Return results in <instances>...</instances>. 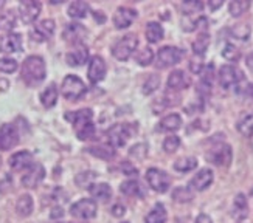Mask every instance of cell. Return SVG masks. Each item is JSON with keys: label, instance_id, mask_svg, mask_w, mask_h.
<instances>
[{"label": "cell", "instance_id": "f6af8a7d", "mask_svg": "<svg viewBox=\"0 0 253 223\" xmlns=\"http://www.w3.org/2000/svg\"><path fill=\"white\" fill-rule=\"evenodd\" d=\"M96 178V172H83L80 174L78 177H76V185H78L80 187H90L93 183V180Z\"/></svg>", "mask_w": 253, "mask_h": 223}, {"label": "cell", "instance_id": "d6986e66", "mask_svg": "<svg viewBox=\"0 0 253 223\" xmlns=\"http://www.w3.org/2000/svg\"><path fill=\"white\" fill-rule=\"evenodd\" d=\"M65 119L70 121L75 127V130H76L81 126L87 124V122H92L93 113H92L90 109H83V110H76V112H70V113H65Z\"/></svg>", "mask_w": 253, "mask_h": 223}, {"label": "cell", "instance_id": "f546056e", "mask_svg": "<svg viewBox=\"0 0 253 223\" xmlns=\"http://www.w3.org/2000/svg\"><path fill=\"white\" fill-rule=\"evenodd\" d=\"M58 101V88L54 84H50L45 90L42 92L41 95V103L45 109H51Z\"/></svg>", "mask_w": 253, "mask_h": 223}, {"label": "cell", "instance_id": "7dc6e473", "mask_svg": "<svg viewBox=\"0 0 253 223\" xmlns=\"http://www.w3.org/2000/svg\"><path fill=\"white\" fill-rule=\"evenodd\" d=\"M17 70V62L9 58H2L0 59V72L3 73H14Z\"/></svg>", "mask_w": 253, "mask_h": 223}, {"label": "cell", "instance_id": "5bb4252c", "mask_svg": "<svg viewBox=\"0 0 253 223\" xmlns=\"http://www.w3.org/2000/svg\"><path fill=\"white\" fill-rule=\"evenodd\" d=\"M41 3L35 2V0H27V2H22L19 13H20V19L24 24H33L41 14Z\"/></svg>", "mask_w": 253, "mask_h": 223}, {"label": "cell", "instance_id": "db71d44e", "mask_svg": "<svg viewBox=\"0 0 253 223\" xmlns=\"http://www.w3.org/2000/svg\"><path fill=\"white\" fill-rule=\"evenodd\" d=\"M208 6H210L211 11H214V9L222 6V2H221V0H216V2H213V0H211V2H208Z\"/></svg>", "mask_w": 253, "mask_h": 223}, {"label": "cell", "instance_id": "d4e9b609", "mask_svg": "<svg viewBox=\"0 0 253 223\" xmlns=\"http://www.w3.org/2000/svg\"><path fill=\"white\" fill-rule=\"evenodd\" d=\"M87 152L96 158H101V160H112L115 157V149L111 146V144H98V146L87 148Z\"/></svg>", "mask_w": 253, "mask_h": 223}, {"label": "cell", "instance_id": "f5cc1de1", "mask_svg": "<svg viewBox=\"0 0 253 223\" xmlns=\"http://www.w3.org/2000/svg\"><path fill=\"white\" fill-rule=\"evenodd\" d=\"M196 223H213L211 217L207 216V214H199L196 219Z\"/></svg>", "mask_w": 253, "mask_h": 223}, {"label": "cell", "instance_id": "f907efd6", "mask_svg": "<svg viewBox=\"0 0 253 223\" xmlns=\"http://www.w3.org/2000/svg\"><path fill=\"white\" fill-rule=\"evenodd\" d=\"M111 211H112V216H114V217H118V219H120V217H123L125 213H126V209H125V206H123L122 203L114 205Z\"/></svg>", "mask_w": 253, "mask_h": 223}, {"label": "cell", "instance_id": "e575fe53", "mask_svg": "<svg viewBox=\"0 0 253 223\" xmlns=\"http://www.w3.org/2000/svg\"><path fill=\"white\" fill-rule=\"evenodd\" d=\"M208 45H210V36L207 35V33H202L199 35L194 42H193V51L196 56H204L208 50Z\"/></svg>", "mask_w": 253, "mask_h": 223}, {"label": "cell", "instance_id": "f1b7e54d", "mask_svg": "<svg viewBox=\"0 0 253 223\" xmlns=\"http://www.w3.org/2000/svg\"><path fill=\"white\" fill-rule=\"evenodd\" d=\"M236 127L243 137H247V138L252 137L253 135V112H247V113L241 116Z\"/></svg>", "mask_w": 253, "mask_h": 223}, {"label": "cell", "instance_id": "4fadbf2b", "mask_svg": "<svg viewBox=\"0 0 253 223\" xmlns=\"http://www.w3.org/2000/svg\"><path fill=\"white\" fill-rule=\"evenodd\" d=\"M214 180V175H213V171L211 169H201L199 172H197L193 178H191V182H190V187L193 189V191H205V189H208L211 186Z\"/></svg>", "mask_w": 253, "mask_h": 223}, {"label": "cell", "instance_id": "1f68e13d", "mask_svg": "<svg viewBox=\"0 0 253 223\" xmlns=\"http://www.w3.org/2000/svg\"><path fill=\"white\" fill-rule=\"evenodd\" d=\"M194 198V192L191 187H186V186H179L175 187L172 191V200L177 203H188Z\"/></svg>", "mask_w": 253, "mask_h": 223}, {"label": "cell", "instance_id": "7c38bea8", "mask_svg": "<svg viewBox=\"0 0 253 223\" xmlns=\"http://www.w3.org/2000/svg\"><path fill=\"white\" fill-rule=\"evenodd\" d=\"M43 177H45V169H43V166L33 164L27 171V174L22 177V186L28 187V189L38 187V185L43 180Z\"/></svg>", "mask_w": 253, "mask_h": 223}, {"label": "cell", "instance_id": "30bf717a", "mask_svg": "<svg viewBox=\"0 0 253 223\" xmlns=\"http://www.w3.org/2000/svg\"><path fill=\"white\" fill-rule=\"evenodd\" d=\"M19 143V132L13 124L0 126V150H9Z\"/></svg>", "mask_w": 253, "mask_h": 223}, {"label": "cell", "instance_id": "7a4b0ae2", "mask_svg": "<svg viewBox=\"0 0 253 223\" xmlns=\"http://www.w3.org/2000/svg\"><path fill=\"white\" fill-rule=\"evenodd\" d=\"M61 92L62 96L65 99H70V101H78L80 98H83L87 92V87L83 82V79H80L78 76L75 74H69L64 77L62 85H61Z\"/></svg>", "mask_w": 253, "mask_h": 223}, {"label": "cell", "instance_id": "4dcf8cb0", "mask_svg": "<svg viewBox=\"0 0 253 223\" xmlns=\"http://www.w3.org/2000/svg\"><path fill=\"white\" fill-rule=\"evenodd\" d=\"M163 27L160 24H157V22H149V24L146 25V39L149 43H157L163 39Z\"/></svg>", "mask_w": 253, "mask_h": 223}, {"label": "cell", "instance_id": "ee69618b", "mask_svg": "<svg viewBox=\"0 0 253 223\" xmlns=\"http://www.w3.org/2000/svg\"><path fill=\"white\" fill-rule=\"evenodd\" d=\"M222 56L230 62H236L241 58V51H239L238 47L233 45V43H227V45L224 47V50H222Z\"/></svg>", "mask_w": 253, "mask_h": 223}, {"label": "cell", "instance_id": "6f0895ef", "mask_svg": "<svg viewBox=\"0 0 253 223\" xmlns=\"http://www.w3.org/2000/svg\"><path fill=\"white\" fill-rule=\"evenodd\" d=\"M247 95H249V96H250V98L253 99V84L247 87Z\"/></svg>", "mask_w": 253, "mask_h": 223}, {"label": "cell", "instance_id": "d590c367", "mask_svg": "<svg viewBox=\"0 0 253 223\" xmlns=\"http://www.w3.org/2000/svg\"><path fill=\"white\" fill-rule=\"evenodd\" d=\"M197 167V160L194 157H183L174 163V169L179 172H190Z\"/></svg>", "mask_w": 253, "mask_h": 223}, {"label": "cell", "instance_id": "c3c4849f", "mask_svg": "<svg viewBox=\"0 0 253 223\" xmlns=\"http://www.w3.org/2000/svg\"><path fill=\"white\" fill-rule=\"evenodd\" d=\"M202 8H204L202 2H185L182 5V9L186 16H190L193 13H199V11H202Z\"/></svg>", "mask_w": 253, "mask_h": 223}, {"label": "cell", "instance_id": "4316f807", "mask_svg": "<svg viewBox=\"0 0 253 223\" xmlns=\"http://www.w3.org/2000/svg\"><path fill=\"white\" fill-rule=\"evenodd\" d=\"M33 209H35V202H33V197L25 194V195H20L19 200L16 202V211L17 214L22 216V217H28Z\"/></svg>", "mask_w": 253, "mask_h": 223}, {"label": "cell", "instance_id": "8992f818", "mask_svg": "<svg viewBox=\"0 0 253 223\" xmlns=\"http://www.w3.org/2000/svg\"><path fill=\"white\" fill-rule=\"evenodd\" d=\"M183 58V51L177 47H163L159 50L156 56V67L157 69H169V67L177 65Z\"/></svg>", "mask_w": 253, "mask_h": 223}, {"label": "cell", "instance_id": "60d3db41", "mask_svg": "<svg viewBox=\"0 0 253 223\" xmlns=\"http://www.w3.org/2000/svg\"><path fill=\"white\" fill-rule=\"evenodd\" d=\"M135 61H137V64L138 65H141V67H146V65H149L152 61H154V51L151 50V48H143V50H140L137 54H135Z\"/></svg>", "mask_w": 253, "mask_h": 223}, {"label": "cell", "instance_id": "681fc988", "mask_svg": "<svg viewBox=\"0 0 253 223\" xmlns=\"http://www.w3.org/2000/svg\"><path fill=\"white\" fill-rule=\"evenodd\" d=\"M120 169H122V172L125 175H129V177H135L138 174L137 167L132 164L130 161H123L122 164H120Z\"/></svg>", "mask_w": 253, "mask_h": 223}, {"label": "cell", "instance_id": "9f6ffc18", "mask_svg": "<svg viewBox=\"0 0 253 223\" xmlns=\"http://www.w3.org/2000/svg\"><path fill=\"white\" fill-rule=\"evenodd\" d=\"M247 67L253 72V54H250L249 58H247Z\"/></svg>", "mask_w": 253, "mask_h": 223}, {"label": "cell", "instance_id": "277c9868", "mask_svg": "<svg viewBox=\"0 0 253 223\" xmlns=\"http://www.w3.org/2000/svg\"><path fill=\"white\" fill-rule=\"evenodd\" d=\"M138 45V39L135 35H126L120 40L115 42V45L112 47V54L114 58L118 61H127L132 53L137 50Z\"/></svg>", "mask_w": 253, "mask_h": 223}, {"label": "cell", "instance_id": "836d02e7", "mask_svg": "<svg viewBox=\"0 0 253 223\" xmlns=\"http://www.w3.org/2000/svg\"><path fill=\"white\" fill-rule=\"evenodd\" d=\"M67 13L72 19H84L89 13V5L85 2H73L70 3Z\"/></svg>", "mask_w": 253, "mask_h": 223}, {"label": "cell", "instance_id": "816d5d0a", "mask_svg": "<svg viewBox=\"0 0 253 223\" xmlns=\"http://www.w3.org/2000/svg\"><path fill=\"white\" fill-rule=\"evenodd\" d=\"M190 70L193 72V73H196V74H199L202 70H204V64L201 62V61H191V64H190Z\"/></svg>", "mask_w": 253, "mask_h": 223}, {"label": "cell", "instance_id": "ab89813d", "mask_svg": "<svg viewBox=\"0 0 253 223\" xmlns=\"http://www.w3.org/2000/svg\"><path fill=\"white\" fill-rule=\"evenodd\" d=\"M160 85V76L159 74H149V77L143 84V93L145 95H151L159 88Z\"/></svg>", "mask_w": 253, "mask_h": 223}, {"label": "cell", "instance_id": "74e56055", "mask_svg": "<svg viewBox=\"0 0 253 223\" xmlns=\"http://www.w3.org/2000/svg\"><path fill=\"white\" fill-rule=\"evenodd\" d=\"M16 25V14L14 11H5L0 14V31H9Z\"/></svg>", "mask_w": 253, "mask_h": 223}, {"label": "cell", "instance_id": "2e32d148", "mask_svg": "<svg viewBox=\"0 0 253 223\" xmlns=\"http://www.w3.org/2000/svg\"><path fill=\"white\" fill-rule=\"evenodd\" d=\"M53 33H54V22L51 19H45L31 30V39L36 42H45L53 36Z\"/></svg>", "mask_w": 253, "mask_h": 223}, {"label": "cell", "instance_id": "ac0fdd59", "mask_svg": "<svg viewBox=\"0 0 253 223\" xmlns=\"http://www.w3.org/2000/svg\"><path fill=\"white\" fill-rule=\"evenodd\" d=\"M35 164L33 161V155L28 152V150H22V152H17L14 153L13 157L9 158V166L13 171H25V169H30V167Z\"/></svg>", "mask_w": 253, "mask_h": 223}, {"label": "cell", "instance_id": "7402d4cb", "mask_svg": "<svg viewBox=\"0 0 253 223\" xmlns=\"http://www.w3.org/2000/svg\"><path fill=\"white\" fill-rule=\"evenodd\" d=\"M87 59H89V50H87L84 45L76 47L75 50H72L70 53H67V56H65V61H67V64L72 67H81L87 62Z\"/></svg>", "mask_w": 253, "mask_h": 223}, {"label": "cell", "instance_id": "e0dca14e", "mask_svg": "<svg viewBox=\"0 0 253 223\" xmlns=\"http://www.w3.org/2000/svg\"><path fill=\"white\" fill-rule=\"evenodd\" d=\"M87 36V28L83 27L81 24H69L62 31L64 40H67L70 43H80L85 39Z\"/></svg>", "mask_w": 253, "mask_h": 223}, {"label": "cell", "instance_id": "8fae6325", "mask_svg": "<svg viewBox=\"0 0 253 223\" xmlns=\"http://www.w3.org/2000/svg\"><path fill=\"white\" fill-rule=\"evenodd\" d=\"M106 62L104 59L101 58V56H93V58L90 59L89 62V70H87V76H89V81L92 84H96L104 79L106 76Z\"/></svg>", "mask_w": 253, "mask_h": 223}, {"label": "cell", "instance_id": "bcb514c9", "mask_svg": "<svg viewBox=\"0 0 253 223\" xmlns=\"http://www.w3.org/2000/svg\"><path fill=\"white\" fill-rule=\"evenodd\" d=\"M129 153H130V157H134L137 160H143L148 155V146H146V144H143V143L135 144L134 148H130Z\"/></svg>", "mask_w": 253, "mask_h": 223}, {"label": "cell", "instance_id": "52a82bcc", "mask_svg": "<svg viewBox=\"0 0 253 223\" xmlns=\"http://www.w3.org/2000/svg\"><path fill=\"white\" fill-rule=\"evenodd\" d=\"M134 132L135 130L132 129L130 124H115L107 132L109 144H111L112 148H122L126 144V141L132 137V133H134Z\"/></svg>", "mask_w": 253, "mask_h": 223}, {"label": "cell", "instance_id": "484cf974", "mask_svg": "<svg viewBox=\"0 0 253 223\" xmlns=\"http://www.w3.org/2000/svg\"><path fill=\"white\" fill-rule=\"evenodd\" d=\"M180 126H182V118L177 113H171L168 116H165L159 122V129L162 132H175L180 129Z\"/></svg>", "mask_w": 253, "mask_h": 223}, {"label": "cell", "instance_id": "d6a6232c", "mask_svg": "<svg viewBox=\"0 0 253 223\" xmlns=\"http://www.w3.org/2000/svg\"><path fill=\"white\" fill-rule=\"evenodd\" d=\"M120 191H122L125 195L127 197H141L143 195V191H141V186L137 180H126L122 183V186H120Z\"/></svg>", "mask_w": 253, "mask_h": 223}, {"label": "cell", "instance_id": "603a6c76", "mask_svg": "<svg viewBox=\"0 0 253 223\" xmlns=\"http://www.w3.org/2000/svg\"><path fill=\"white\" fill-rule=\"evenodd\" d=\"M232 216L236 220H244L249 216V202L244 194H238L233 200Z\"/></svg>", "mask_w": 253, "mask_h": 223}, {"label": "cell", "instance_id": "83f0119b", "mask_svg": "<svg viewBox=\"0 0 253 223\" xmlns=\"http://www.w3.org/2000/svg\"><path fill=\"white\" fill-rule=\"evenodd\" d=\"M167 219H168L167 209H165L162 203H157L145 217V223H167Z\"/></svg>", "mask_w": 253, "mask_h": 223}, {"label": "cell", "instance_id": "7bdbcfd3", "mask_svg": "<svg viewBox=\"0 0 253 223\" xmlns=\"http://www.w3.org/2000/svg\"><path fill=\"white\" fill-rule=\"evenodd\" d=\"M180 148V138L175 137V135H169L165 138L163 141V149L167 153H174L177 152V149Z\"/></svg>", "mask_w": 253, "mask_h": 223}, {"label": "cell", "instance_id": "9c48e42d", "mask_svg": "<svg viewBox=\"0 0 253 223\" xmlns=\"http://www.w3.org/2000/svg\"><path fill=\"white\" fill-rule=\"evenodd\" d=\"M70 214L76 219L89 220L96 216V203L92 198H83L80 202H76L70 208Z\"/></svg>", "mask_w": 253, "mask_h": 223}, {"label": "cell", "instance_id": "8d00e7d4", "mask_svg": "<svg viewBox=\"0 0 253 223\" xmlns=\"http://www.w3.org/2000/svg\"><path fill=\"white\" fill-rule=\"evenodd\" d=\"M249 6H250V3L247 0H233V2H230V5H228V11L233 17H239L246 13Z\"/></svg>", "mask_w": 253, "mask_h": 223}, {"label": "cell", "instance_id": "44dd1931", "mask_svg": "<svg viewBox=\"0 0 253 223\" xmlns=\"http://www.w3.org/2000/svg\"><path fill=\"white\" fill-rule=\"evenodd\" d=\"M168 88L172 92H179V90H183V88H186L190 85V79H188V76L185 74V72L182 70H174L169 77H168Z\"/></svg>", "mask_w": 253, "mask_h": 223}, {"label": "cell", "instance_id": "3957f363", "mask_svg": "<svg viewBox=\"0 0 253 223\" xmlns=\"http://www.w3.org/2000/svg\"><path fill=\"white\" fill-rule=\"evenodd\" d=\"M205 158L210 163L219 166V167H225L233 160L232 146H228V144H225V143L216 144V146H213L210 150L205 153Z\"/></svg>", "mask_w": 253, "mask_h": 223}, {"label": "cell", "instance_id": "ba28073f", "mask_svg": "<svg viewBox=\"0 0 253 223\" xmlns=\"http://www.w3.org/2000/svg\"><path fill=\"white\" fill-rule=\"evenodd\" d=\"M217 79H219V84H221L222 88H230L233 85H238L241 81L244 79V76H243V72H241L238 67L222 65L221 69H219Z\"/></svg>", "mask_w": 253, "mask_h": 223}, {"label": "cell", "instance_id": "5b68a950", "mask_svg": "<svg viewBox=\"0 0 253 223\" xmlns=\"http://www.w3.org/2000/svg\"><path fill=\"white\" fill-rule=\"evenodd\" d=\"M146 182L152 191L163 194V192H167L171 186V177L162 169L151 167V169H148V172H146Z\"/></svg>", "mask_w": 253, "mask_h": 223}, {"label": "cell", "instance_id": "cb8c5ba5", "mask_svg": "<svg viewBox=\"0 0 253 223\" xmlns=\"http://www.w3.org/2000/svg\"><path fill=\"white\" fill-rule=\"evenodd\" d=\"M89 192L95 200H101V202H106L112 197V187L107 183H93L89 187Z\"/></svg>", "mask_w": 253, "mask_h": 223}, {"label": "cell", "instance_id": "680465c9", "mask_svg": "<svg viewBox=\"0 0 253 223\" xmlns=\"http://www.w3.org/2000/svg\"><path fill=\"white\" fill-rule=\"evenodd\" d=\"M125 223H127V222H125Z\"/></svg>", "mask_w": 253, "mask_h": 223}, {"label": "cell", "instance_id": "b9f144b4", "mask_svg": "<svg viewBox=\"0 0 253 223\" xmlns=\"http://www.w3.org/2000/svg\"><path fill=\"white\" fill-rule=\"evenodd\" d=\"M76 137H78L80 140L85 141V140H89L95 135V124H93V121L92 122H87V124L81 126L80 129H76Z\"/></svg>", "mask_w": 253, "mask_h": 223}, {"label": "cell", "instance_id": "6da1fadb", "mask_svg": "<svg viewBox=\"0 0 253 223\" xmlns=\"http://www.w3.org/2000/svg\"><path fill=\"white\" fill-rule=\"evenodd\" d=\"M47 69L41 56H28L22 64V79L28 85H36L45 79Z\"/></svg>", "mask_w": 253, "mask_h": 223}, {"label": "cell", "instance_id": "9a60e30c", "mask_svg": "<svg viewBox=\"0 0 253 223\" xmlns=\"http://www.w3.org/2000/svg\"><path fill=\"white\" fill-rule=\"evenodd\" d=\"M135 19H137V11L135 9L127 8V6H120L115 11V14H114V25L118 30H125Z\"/></svg>", "mask_w": 253, "mask_h": 223}, {"label": "cell", "instance_id": "ffe728a7", "mask_svg": "<svg viewBox=\"0 0 253 223\" xmlns=\"http://www.w3.org/2000/svg\"><path fill=\"white\" fill-rule=\"evenodd\" d=\"M22 50V36L17 33H9L0 39V51L3 53H17Z\"/></svg>", "mask_w": 253, "mask_h": 223}, {"label": "cell", "instance_id": "11a10c76", "mask_svg": "<svg viewBox=\"0 0 253 223\" xmlns=\"http://www.w3.org/2000/svg\"><path fill=\"white\" fill-rule=\"evenodd\" d=\"M62 216H64V213H62V209H61V208H54V209H53L51 219H59V217H62Z\"/></svg>", "mask_w": 253, "mask_h": 223}, {"label": "cell", "instance_id": "f35d334b", "mask_svg": "<svg viewBox=\"0 0 253 223\" xmlns=\"http://www.w3.org/2000/svg\"><path fill=\"white\" fill-rule=\"evenodd\" d=\"M250 33H252V28L247 24H238L232 28L233 37H236L239 40H247L250 37Z\"/></svg>", "mask_w": 253, "mask_h": 223}]
</instances>
